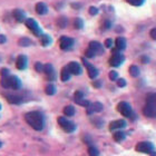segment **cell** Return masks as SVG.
Instances as JSON below:
<instances>
[{
	"label": "cell",
	"instance_id": "cell-26",
	"mask_svg": "<svg viewBox=\"0 0 156 156\" xmlns=\"http://www.w3.org/2000/svg\"><path fill=\"white\" fill-rule=\"evenodd\" d=\"M57 23H58V26L60 27V28H65V27L68 26V19H67L66 17H60V18H58V20H57Z\"/></svg>",
	"mask_w": 156,
	"mask_h": 156
},
{
	"label": "cell",
	"instance_id": "cell-39",
	"mask_svg": "<svg viewBox=\"0 0 156 156\" xmlns=\"http://www.w3.org/2000/svg\"><path fill=\"white\" fill-rule=\"evenodd\" d=\"M113 44H114V41H113V39H111V38L106 39V41H105V46H106L107 48H112V47H113Z\"/></svg>",
	"mask_w": 156,
	"mask_h": 156
},
{
	"label": "cell",
	"instance_id": "cell-38",
	"mask_svg": "<svg viewBox=\"0 0 156 156\" xmlns=\"http://www.w3.org/2000/svg\"><path fill=\"white\" fill-rule=\"evenodd\" d=\"M88 11H89V13H90L91 16H96V15L98 13V9L96 8V7H94V6H91L90 8H89V10H88Z\"/></svg>",
	"mask_w": 156,
	"mask_h": 156
},
{
	"label": "cell",
	"instance_id": "cell-36",
	"mask_svg": "<svg viewBox=\"0 0 156 156\" xmlns=\"http://www.w3.org/2000/svg\"><path fill=\"white\" fill-rule=\"evenodd\" d=\"M35 69H36V72H38V73L44 72V65L39 62H36V64H35Z\"/></svg>",
	"mask_w": 156,
	"mask_h": 156
},
{
	"label": "cell",
	"instance_id": "cell-42",
	"mask_svg": "<svg viewBox=\"0 0 156 156\" xmlns=\"http://www.w3.org/2000/svg\"><path fill=\"white\" fill-rule=\"evenodd\" d=\"M151 37H152V39H154V40L156 39V29L155 28H153V29L151 30Z\"/></svg>",
	"mask_w": 156,
	"mask_h": 156
},
{
	"label": "cell",
	"instance_id": "cell-19",
	"mask_svg": "<svg viewBox=\"0 0 156 156\" xmlns=\"http://www.w3.org/2000/svg\"><path fill=\"white\" fill-rule=\"evenodd\" d=\"M115 45H116V49L122 51V50H124V49L126 48V39L124 38V37H118L115 40Z\"/></svg>",
	"mask_w": 156,
	"mask_h": 156
},
{
	"label": "cell",
	"instance_id": "cell-30",
	"mask_svg": "<svg viewBox=\"0 0 156 156\" xmlns=\"http://www.w3.org/2000/svg\"><path fill=\"white\" fill-rule=\"evenodd\" d=\"M88 154L90 156H98L99 155V152H98V150L96 148V147H94V146H89L88 147Z\"/></svg>",
	"mask_w": 156,
	"mask_h": 156
},
{
	"label": "cell",
	"instance_id": "cell-32",
	"mask_svg": "<svg viewBox=\"0 0 156 156\" xmlns=\"http://www.w3.org/2000/svg\"><path fill=\"white\" fill-rule=\"evenodd\" d=\"M74 97H75V101H80V99H83L84 98V93L80 90H77L75 91V95H74Z\"/></svg>",
	"mask_w": 156,
	"mask_h": 156
},
{
	"label": "cell",
	"instance_id": "cell-9",
	"mask_svg": "<svg viewBox=\"0 0 156 156\" xmlns=\"http://www.w3.org/2000/svg\"><path fill=\"white\" fill-rule=\"evenodd\" d=\"M25 21H26V26L28 27L31 31H33V34L35 35V36H40V35L42 34L41 29H40V27H39V25H38V23H37L35 19L29 18V19H26Z\"/></svg>",
	"mask_w": 156,
	"mask_h": 156
},
{
	"label": "cell",
	"instance_id": "cell-34",
	"mask_svg": "<svg viewBox=\"0 0 156 156\" xmlns=\"http://www.w3.org/2000/svg\"><path fill=\"white\" fill-rule=\"evenodd\" d=\"M116 80H117V86H118V87L123 88L126 86V80H125L124 78H117Z\"/></svg>",
	"mask_w": 156,
	"mask_h": 156
},
{
	"label": "cell",
	"instance_id": "cell-5",
	"mask_svg": "<svg viewBox=\"0 0 156 156\" xmlns=\"http://www.w3.org/2000/svg\"><path fill=\"white\" fill-rule=\"evenodd\" d=\"M117 111L119 112L123 116L129 117V118L133 117L134 119H135V116H134V112H133V109H132V106H130L127 101H120L119 104L117 105Z\"/></svg>",
	"mask_w": 156,
	"mask_h": 156
},
{
	"label": "cell",
	"instance_id": "cell-4",
	"mask_svg": "<svg viewBox=\"0 0 156 156\" xmlns=\"http://www.w3.org/2000/svg\"><path fill=\"white\" fill-rule=\"evenodd\" d=\"M154 144L151 143V142H140L136 145V148L135 150L137 152H140V153H146V154H151V155L155 156L156 153L154 152Z\"/></svg>",
	"mask_w": 156,
	"mask_h": 156
},
{
	"label": "cell",
	"instance_id": "cell-33",
	"mask_svg": "<svg viewBox=\"0 0 156 156\" xmlns=\"http://www.w3.org/2000/svg\"><path fill=\"white\" fill-rule=\"evenodd\" d=\"M108 76H109V79H111L112 81H115L118 78V73L115 72V70H112L109 74H108Z\"/></svg>",
	"mask_w": 156,
	"mask_h": 156
},
{
	"label": "cell",
	"instance_id": "cell-44",
	"mask_svg": "<svg viewBox=\"0 0 156 156\" xmlns=\"http://www.w3.org/2000/svg\"><path fill=\"white\" fill-rule=\"evenodd\" d=\"M142 62H143L144 64H146V62H150V59H148V57H146V56H143V57H142Z\"/></svg>",
	"mask_w": 156,
	"mask_h": 156
},
{
	"label": "cell",
	"instance_id": "cell-27",
	"mask_svg": "<svg viewBox=\"0 0 156 156\" xmlns=\"http://www.w3.org/2000/svg\"><path fill=\"white\" fill-rule=\"evenodd\" d=\"M129 74L132 77H137V76L140 75V69H138V67L135 65H132L129 67Z\"/></svg>",
	"mask_w": 156,
	"mask_h": 156
},
{
	"label": "cell",
	"instance_id": "cell-46",
	"mask_svg": "<svg viewBox=\"0 0 156 156\" xmlns=\"http://www.w3.org/2000/svg\"><path fill=\"white\" fill-rule=\"evenodd\" d=\"M0 109H1V104H0Z\"/></svg>",
	"mask_w": 156,
	"mask_h": 156
},
{
	"label": "cell",
	"instance_id": "cell-31",
	"mask_svg": "<svg viewBox=\"0 0 156 156\" xmlns=\"http://www.w3.org/2000/svg\"><path fill=\"white\" fill-rule=\"evenodd\" d=\"M127 2L132 5V6H135V7H138V6H142L144 2H145V0H126Z\"/></svg>",
	"mask_w": 156,
	"mask_h": 156
},
{
	"label": "cell",
	"instance_id": "cell-11",
	"mask_svg": "<svg viewBox=\"0 0 156 156\" xmlns=\"http://www.w3.org/2000/svg\"><path fill=\"white\" fill-rule=\"evenodd\" d=\"M86 108H87V114L91 115L94 113H99L103 111V105L99 101H95V103H89V105Z\"/></svg>",
	"mask_w": 156,
	"mask_h": 156
},
{
	"label": "cell",
	"instance_id": "cell-14",
	"mask_svg": "<svg viewBox=\"0 0 156 156\" xmlns=\"http://www.w3.org/2000/svg\"><path fill=\"white\" fill-rule=\"evenodd\" d=\"M27 64H28V59L25 55H20L18 58H17L16 62V67L19 70H25L27 68Z\"/></svg>",
	"mask_w": 156,
	"mask_h": 156
},
{
	"label": "cell",
	"instance_id": "cell-28",
	"mask_svg": "<svg viewBox=\"0 0 156 156\" xmlns=\"http://www.w3.org/2000/svg\"><path fill=\"white\" fill-rule=\"evenodd\" d=\"M19 46H23V47H26V46H30L31 45V40L27 37H23V38H20L19 41H18Z\"/></svg>",
	"mask_w": 156,
	"mask_h": 156
},
{
	"label": "cell",
	"instance_id": "cell-1",
	"mask_svg": "<svg viewBox=\"0 0 156 156\" xmlns=\"http://www.w3.org/2000/svg\"><path fill=\"white\" fill-rule=\"evenodd\" d=\"M25 119L35 130H41L45 125V118L40 112H29L25 115Z\"/></svg>",
	"mask_w": 156,
	"mask_h": 156
},
{
	"label": "cell",
	"instance_id": "cell-45",
	"mask_svg": "<svg viewBox=\"0 0 156 156\" xmlns=\"http://www.w3.org/2000/svg\"><path fill=\"white\" fill-rule=\"evenodd\" d=\"M1 146H2V143H1V142H0V147H1Z\"/></svg>",
	"mask_w": 156,
	"mask_h": 156
},
{
	"label": "cell",
	"instance_id": "cell-43",
	"mask_svg": "<svg viewBox=\"0 0 156 156\" xmlns=\"http://www.w3.org/2000/svg\"><path fill=\"white\" fill-rule=\"evenodd\" d=\"M6 36L5 35H0V44H5L6 42Z\"/></svg>",
	"mask_w": 156,
	"mask_h": 156
},
{
	"label": "cell",
	"instance_id": "cell-13",
	"mask_svg": "<svg viewBox=\"0 0 156 156\" xmlns=\"http://www.w3.org/2000/svg\"><path fill=\"white\" fill-rule=\"evenodd\" d=\"M88 48L91 49L95 52V55H101L104 54V49H103V45L97 41H90L88 45Z\"/></svg>",
	"mask_w": 156,
	"mask_h": 156
},
{
	"label": "cell",
	"instance_id": "cell-37",
	"mask_svg": "<svg viewBox=\"0 0 156 156\" xmlns=\"http://www.w3.org/2000/svg\"><path fill=\"white\" fill-rule=\"evenodd\" d=\"M76 103H77L78 105H80V106L87 107L88 105H89V103H90V101H86V99H84V98H83V99H80V101H77Z\"/></svg>",
	"mask_w": 156,
	"mask_h": 156
},
{
	"label": "cell",
	"instance_id": "cell-8",
	"mask_svg": "<svg viewBox=\"0 0 156 156\" xmlns=\"http://www.w3.org/2000/svg\"><path fill=\"white\" fill-rule=\"evenodd\" d=\"M75 44V40L70 37L67 36H62L59 39V46H60V49L66 51V50H70L73 48V46Z\"/></svg>",
	"mask_w": 156,
	"mask_h": 156
},
{
	"label": "cell",
	"instance_id": "cell-10",
	"mask_svg": "<svg viewBox=\"0 0 156 156\" xmlns=\"http://www.w3.org/2000/svg\"><path fill=\"white\" fill-rule=\"evenodd\" d=\"M83 62H84L85 67L87 68V73H88V76H89V78H91V79H95V78H97L98 76V69L96 68V67H94V66L91 65V64H89V62H87V59L83 58Z\"/></svg>",
	"mask_w": 156,
	"mask_h": 156
},
{
	"label": "cell",
	"instance_id": "cell-29",
	"mask_svg": "<svg viewBox=\"0 0 156 156\" xmlns=\"http://www.w3.org/2000/svg\"><path fill=\"white\" fill-rule=\"evenodd\" d=\"M74 25H75L76 29H81L84 27V20L81 19V18H76Z\"/></svg>",
	"mask_w": 156,
	"mask_h": 156
},
{
	"label": "cell",
	"instance_id": "cell-40",
	"mask_svg": "<svg viewBox=\"0 0 156 156\" xmlns=\"http://www.w3.org/2000/svg\"><path fill=\"white\" fill-rule=\"evenodd\" d=\"M101 84H103V83H101V80H95L94 83H93V86H94L95 88H101Z\"/></svg>",
	"mask_w": 156,
	"mask_h": 156
},
{
	"label": "cell",
	"instance_id": "cell-25",
	"mask_svg": "<svg viewBox=\"0 0 156 156\" xmlns=\"http://www.w3.org/2000/svg\"><path fill=\"white\" fill-rule=\"evenodd\" d=\"M40 42H41L42 46H48L50 42H51V39H50V37L48 36V35H42L41 34V37H40Z\"/></svg>",
	"mask_w": 156,
	"mask_h": 156
},
{
	"label": "cell",
	"instance_id": "cell-16",
	"mask_svg": "<svg viewBox=\"0 0 156 156\" xmlns=\"http://www.w3.org/2000/svg\"><path fill=\"white\" fill-rule=\"evenodd\" d=\"M7 101H9L10 104H15V105H20L23 104V98L18 96V95H13V94H8L6 95Z\"/></svg>",
	"mask_w": 156,
	"mask_h": 156
},
{
	"label": "cell",
	"instance_id": "cell-20",
	"mask_svg": "<svg viewBox=\"0 0 156 156\" xmlns=\"http://www.w3.org/2000/svg\"><path fill=\"white\" fill-rule=\"evenodd\" d=\"M48 11V8L46 6V3L44 2H38L36 5V12L39 15H46Z\"/></svg>",
	"mask_w": 156,
	"mask_h": 156
},
{
	"label": "cell",
	"instance_id": "cell-24",
	"mask_svg": "<svg viewBox=\"0 0 156 156\" xmlns=\"http://www.w3.org/2000/svg\"><path fill=\"white\" fill-rule=\"evenodd\" d=\"M45 91H46V94H47V95H50V96L55 95L56 94V87H55V85H52V84L47 85V86H46V88H45Z\"/></svg>",
	"mask_w": 156,
	"mask_h": 156
},
{
	"label": "cell",
	"instance_id": "cell-6",
	"mask_svg": "<svg viewBox=\"0 0 156 156\" xmlns=\"http://www.w3.org/2000/svg\"><path fill=\"white\" fill-rule=\"evenodd\" d=\"M58 124L59 126L62 127V129L65 130V132H67V133H73V132H75L76 129V125L74 123H73L72 120L67 119L66 117H58Z\"/></svg>",
	"mask_w": 156,
	"mask_h": 156
},
{
	"label": "cell",
	"instance_id": "cell-12",
	"mask_svg": "<svg viewBox=\"0 0 156 156\" xmlns=\"http://www.w3.org/2000/svg\"><path fill=\"white\" fill-rule=\"evenodd\" d=\"M67 68L69 69V72L72 75H80L81 74V66L76 62H70L67 65Z\"/></svg>",
	"mask_w": 156,
	"mask_h": 156
},
{
	"label": "cell",
	"instance_id": "cell-2",
	"mask_svg": "<svg viewBox=\"0 0 156 156\" xmlns=\"http://www.w3.org/2000/svg\"><path fill=\"white\" fill-rule=\"evenodd\" d=\"M0 84L3 88H12L15 90H18L21 88V80L15 75H7V76H1V80Z\"/></svg>",
	"mask_w": 156,
	"mask_h": 156
},
{
	"label": "cell",
	"instance_id": "cell-35",
	"mask_svg": "<svg viewBox=\"0 0 156 156\" xmlns=\"http://www.w3.org/2000/svg\"><path fill=\"white\" fill-rule=\"evenodd\" d=\"M85 56H86V58H94L95 56V52L91 50V49L88 48L87 50H86V52H85Z\"/></svg>",
	"mask_w": 156,
	"mask_h": 156
},
{
	"label": "cell",
	"instance_id": "cell-7",
	"mask_svg": "<svg viewBox=\"0 0 156 156\" xmlns=\"http://www.w3.org/2000/svg\"><path fill=\"white\" fill-rule=\"evenodd\" d=\"M125 60V57H124L123 54H120V51L118 49H114V54L109 59V65L112 67H118L124 62Z\"/></svg>",
	"mask_w": 156,
	"mask_h": 156
},
{
	"label": "cell",
	"instance_id": "cell-18",
	"mask_svg": "<svg viewBox=\"0 0 156 156\" xmlns=\"http://www.w3.org/2000/svg\"><path fill=\"white\" fill-rule=\"evenodd\" d=\"M44 72L48 78L50 79H55V72H54V67H52L51 64H47V65L44 66Z\"/></svg>",
	"mask_w": 156,
	"mask_h": 156
},
{
	"label": "cell",
	"instance_id": "cell-21",
	"mask_svg": "<svg viewBox=\"0 0 156 156\" xmlns=\"http://www.w3.org/2000/svg\"><path fill=\"white\" fill-rule=\"evenodd\" d=\"M70 72H69V69L67 68V66H65L64 68L62 69V73H60V78H62V81H67L70 79Z\"/></svg>",
	"mask_w": 156,
	"mask_h": 156
},
{
	"label": "cell",
	"instance_id": "cell-23",
	"mask_svg": "<svg viewBox=\"0 0 156 156\" xmlns=\"http://www.w3.org/2000/svg\"><path fill=\"white\" fill-rule=\"evenodd\" d=\"M64 114L67 117L74 116V115H75V108L73 107V106H66V107L64 108Z\"/></svg>",
	"mask_w": 156,
	"mask_h": 156
},
{
	"label": "cell",
	"instance_id": "cell-3",
	"mask_svg": "<svg viewBox=\"0 0 156 156\" xmlns=\"http://www.w3.org/2000/svg\"><path fill=\"white\" fill-rule=\"evenodd\" d=\"M144 115L150 118H154L156 116V96L155 94H150L146 99V105L143 109Z\"/></svg>",
	"mask_w": 156,
	"mask_h": 156
},
{
	"label": "cell",
	"instance_id": "cell-22",
	"mask_svg": "<svg viewBox=\"0 0 156 156\" xmlns=\"http://www.w3.org/2000/svg\"><path fill=\"white\" fill-rule=\"evenodd\" d=\"M125 138H126V135H125V133L122 132V130H118V132H116V133L114 134V140L117 143H120V142L125 140Z\"/></svg>",
	"mask_w": 156,
	"mask_h": 156
},
{
	"label": "cell",
	"instance_id": "cell-17",
	"mask_svg": "<svg viewBox=\"0 0 156 156\" xmlns=\"http://www.w3.org/2000/svg\"><path fill=\"white\" fill-rule=\"evenodd\" d=\"M12 16H13V18L16 19V21H18V23H23V21L26 20V13L23 12L21 9L13 10Z\"/></svg>",
	"mask_w": 156,
	"mask_h": 156
},
{
	"label": "cell",
	"instance_id": "cell-15",
	"mask_svg": "<svg viewBox=\"0 0 156 156\" xmlns=\"http://www.w3.org/2000/svg\"><path fill=\"white\" fill-rule=\"evenodd\" d=\"M124 127H126V122L124 119H117L109 124V130L123 129Z\"/></svg>",
	"mask_w": 156,
	"mask_h": 156
},
{
	"label": "cell",
	"instance_id": "cell-41",
	"mask_svg": "<svg viewBox=\"0 0 156 156\" xmlns=\"http://www.w3.org/2000/svg\"><path fill=\"white\" fill-rule=\"evenodd\" d=\"M104 27L106 28V29L111 28V27H112V21H109V20H106V21L104 23Z\"/></svg>",
	"mask_w": 156,
	"mask_h": 156
}]
</instances>
